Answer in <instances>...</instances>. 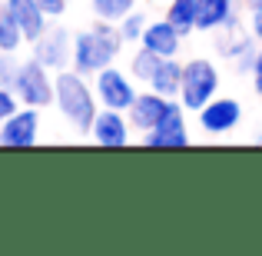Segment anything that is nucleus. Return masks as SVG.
Segmentation results:
<instances>
[{
  "label": "nucleus",
  "instance_id": "nucleus-25",
  "mask_svg": "<svg viewBox=\"0 0 262 256\" xmlns=\"http://www.w3.org/2000/svg\"><path fill=\"white\" fill-rule=\"evenodd\" d=\"M249 33L262 44V7H252L249 10Z\"/></svg>",
  "mask_w": 262,
  "mask_h": 256
},
{
  "label": "nucleus",
  "instance_id": "nucleus-9",
  "mask_svg": "<svg viewBox=\"0 0 262 256\" xmlns=\"http://www.w3.org/2000/svg\"><path fill=\"white\" fill-rule=\"evenodd\" d=\"M30 57L40 60L47 70H67L73 60V33L67 27H47L43 37H37L30 44Z\"/></svg>",
  "mask_w": 262,
  "mask_h": 256
},
{
  "label": "nucleus",
  "instance_id": "nucleus-2",
  "mask_svg": "<svg viewBox=\"0 0 262 256\" xmlns=\"http://www.w3.org/2000/svg\"><path fill=\"white\" fill-rule=\"evenodd\" d=\"M123 47L126 44H123L116 24L96 17V24H90L80 33H73V60H70V67L80 70L83 77H93L96 70H103V67H110V64L120 60Z\"/></svg>",
  "mask_w": 262,
  "mask_h": 256
},
{
  "label": "nucleus",
  "instance_id": "nucleus-27",
  "mask_svg": "<svg viewBox=\"0 0 262 256\" xmlns=\"http://www.w3.org/2000/svg\"><path fill=\"white\" fill-rule=\"evenodd\" d=\"M243 4H246V7L252 10V7H262V0H243Z\"/></svg>",
  "mask_w": 262,
  "mask_h": 256
},
{
  "label": "nucleus",
  "instance_id": "nucleus-8",
  "mask_svg": "<svg viewBox=\"0 0 262 256\" xmlns=\"http://www.w3.org/2000/svg\"><path fill=\"white\" fill-rule=\"evenodd\" d=\"M37 143H40V110L37 107H17L0 123V147L30 150Z\"/></svg>",
  "mask_w": 262,
  "mask_h": 256
},
{
  "label": "nucleus",
  "instance_id": "nucleus-18",
  "mask_svg": "<svg viewBox=\"0 0 262 256\" xmlns=\"http://www.w3.org/2000/svg\"><path fill=\"white\" fill-rule=\"evenodd\" d=\"M160 60L163 57H156L153 50H146V47H140V50L129 57V73H133V80L140 87H146L149 84V77L156 73V67H160Z\"/></svg>",
  "mask_w": 262,
  "mask_h": 256
},
{
  "label": "nucleus",
  "instance_id": "nucleus-14",
  "mask_svg": "<svg viewBox=\"0 0 262 256\" xmlns=\"http://www.w3.org/2000/svg\"><path fill=\"white\" fill-rule=\"evenodd\" d=\"M143 143L149 150H186L189 147V130H186V107L176 110L169 120H163L156 130L143 133Z\"/></svg>",
  "mask_w": 262,
  "mask_h": 256
},
{
  "label": "nucleus",
  "instance_id": "nucleus-19",
  "mask_svg": "<svg viewBox=\"0 0 262 256\" xmlns=\"http://www.w3.org/2000/svg\"><path fill=\"white\" fill-rule=\"evenodd\" d=\"M136 7H140V0H90V10H93V17L110 20V24L123 20L129 10H136Z\"/></svg>",
  "mask_w": 262,
  "mask_h": 256
},
{
  "label": "nucleus",
  "instance_id": "nucleus-4",
  "mask_svg": "<svg viewBox=\"0 0 262 256\" xmlns=\"http://www.w3.org/2000/svg\"><path fill=\"white\" fill-rule=\"evenodd\" d=\"M90 80H93V90H96V100H100V107L123 110V113L133 107L136 93H140V84L133 80V73H129V70H120L116 64L96 70Z\"/></svg>",
  "mask_w": 262,
  "mask_h": 256
},
{
  "label": "nucleus",
  "instance_id": "nucleus-10",
  "mask_svg": "<svg viewBox=\"0 0 262 256\" xmlns=\"http://www.w3.org/2000/svg\"><path fill=\"white\" fill-rule=\"evenodd\" d=\"M90 140L103 150H120L133 140V123L123 110H110L100 107L93 116V127H90Z\"/></svg>",
  "mask_w": 262,
  "mask_h": 256
},
{
  "label": "nucleus",
  "instance_id": "nucleus-16",
  "mask_svg": "<svg viewBox=\"0 0 262 256\" xmlns=\"http://www.w3.org/2000/svg\"><path fill=\"white\" fill-rule=\"evenodd\" d=\"M179 84H183V64H179V57H163L146 87L163 93V96H179Z\"/></svg>",
  "mask_w": 262,
  "mask_h": 256
},
{
  "label": "nucleus",
  "instance_id": "nucleus-11",
  "mask_svg": "<svg viewBox=\"0 0 262 256\" xmlns=\"http://www.w3.org/2000/svg\"><path fill=\"white\" fill-rule=\"evenodd\" d=\"M216 53L223 60H232L236 64V73L239 77H249L252 70V60H256V50H259V40L252 33H243V30H219L216 33Z\"/></svg>",
  "mask_w": 262,
  "mask_h": 256
},
{
  "label": "nucleus",
  "instance_id": "nucleus-22",
  "mask_svg": "<svg viewBox=\"0 0 262 256\" xmlns=\"http://www.w3.org/2000/svg\"><path fill=\"white\" fill-rule=\"evenodd\" d=\"M17 67H20L17 53H7V50H0V87H13V77H17Z\"/></svg>",
  "mask_w": 262,
  "mask_h": 256
},
{
  "label": "nucleus",
  "instance_id": "nucleus-15",
  "mask_svg": "<svg viewBox=\"0 0 262 256\" xmlns=\"http://www.w3.org/2000/svg\"><path fill=\"white\" fill-rule=\"evenodd\" d=\"M140 47L153 50L156 57H179V50H183V33H179V30H176L173 24H169L166 17L149 20V24H146V30H143Z\"/></svg>",
  "mask_w": 262,
  "mask_h": 256
},
{
  "label": "nucleus",
  "instance_id": "nucleus-28",
  "mask_svg": "<svg viewBox=\"0 0 262 256\" xmlns=\"http://www.w3.org/2000/svg\"><path fill=\"white\" fill-rule=\"evenodd\" d=\"M256 143H259V147H262V130H259V133H256Z\"/></svg>",
  "mask_w": 262,
  "mask_h": 256
},
{
  "label": "nucleus",
  "instance_id": "nucleus-3",
  "mask_svg": "<svg viewBox=\"0 0 262 256\" xmlns=\"http://www.w3.org/2000/svg\"><path fill=\"white\" fill-rule=\"evenodd\" d=\"M219 84H223L219 67L209 57H192L183 64V84H179L176 100L186 107V113H196L199 107H206L219 93Z\"/></svg>",
  "mask_w": 262,
  "mask_h": 256
},
{
  "label": "nucleus",
  "instance_id": "nucleus-17",
  "mask_svg": "<svg viewBox=\"0 0 262 256\" xmlns=\"http://www.w3.org/2000/svg\"><path fill=\"white\" fill-rule=\"evenodd\" d=\"M196 13H199V0H166V13H163V17H166L183 37H189V33L196 30Z\"/></svg>",
  "mask_w": 262,
  "mask_h": 256
},
{
  "label": "nucleus",
  "instance_id": "nucleus-12",
  "mask_svg": "<svg viewBox=\"0 0 262 256\" xmlns=\"http://www.w3.org/2000/svg\"><path fill=\"white\" fill-rule=\"evenodd\" d=\"M0 7L13 17V24L20 27V33H24L27 44H33L37 37H43L47 27H50V13L43 10L40 0H4Z\"/></svg>",
  "mask_w": 262,
  "mask_h": 256
},
{
  "label": "nucleus",
  "instance_id": "nucleus-6",
  "mask_svg": "<svg viewBox=\"0 0 262 256\" xmlns=\"http://www.w3.org/2000/svg\"><path fill=\"white\" fill-rule=\"evenodd\" d=\"M176 110H183V103H179L176 96H163V93H156V90L143 87L140 93H136L133 107L126 110V116H129V123H133V130L143 136V133H149V130H156L163 120H169Z\"/></svg>",
  "mask_w": 262,
  "mask_h": 256
},
{
  "label": "nucleus",
  "instance_id": "nucleus-1",
  "mask_svg": "<svg viewBox=\"0 0 262 256\" xmlns=\"http://www.w3.org/2000/svg\"><path fill=\"white\" fill-rule=\"evenodd\" d=\"M53 107L60 110V116H63L73 130L90 133L93 116H96V110H100L93 80L83 77L80 70H73V67L57 70V77H53Z\"/></svg>",
  "mask_w": 262,
  "mask_h": 256
},
{
  "label": "nucleus",
  "instance_id": "nucleus-20",
  "mask_svg": "<svg viewBox=\"0 0 262 256\" xmlns=\"http://www.w3.org/2000/svg\"><path fill=\"white\" fill-rule=\"evenodd\" d=\"M146 24H149V13L136 7V10H129L123 20H116V30H120L123 44H140V40H143V30H146Z\"/></svg>",
  "mask_w": 262,
  "mask_h": 256
},
{
  "label": "nucleus",
  "instance_id": "nucleus-7",
  "mask_svg": "<svg viewBox=\"0 0 262 256\" xmlns=\"http://www.w3.org/2000/svg\"><path fill=\"white\" fill-rule=\"evenodd\" d=\"M196 123L206 136H226L243 123V103L236 96H212L206 107L196 110Z\"/></svg>",
  "mask_w": 262,
  "mask_h": 256
},
{
  "label": "nucleus",
  "instance_id": "nucleus-26",
  "mask_svg": "<svg viewBox=\"0 0 262 256\" xmlns=\"http://www.w3.org/2000/svg\"><path fill=\"white\" fill-rule=\"evenodd\" d=\"M40 4H43V10L50 13V17H63V13H67V4H70V0H40Z\"/></svg>",
  "mask_w": 262,
  "mask_h": 256
},
{
  "label": "nucleus",
  "instance_id": "nucleus-24",
  "mask_svg": "<svg viewBox=\"0 0 262 256\" xmlns=\"http://www.w3.org/2000/svg\"><path fill=\"white\" fill-rule=\"evenodd\" d=\"M249 80H252V90H256V96H262V44H259V50H256V60H252Z\"/></svg>",
  "mask_w": 262,
  "mask_h": 256
},
{
  "label": "nucleus",
  "instance_id": "nucleus-13",
  "mask_svg": "<svg viewBox=\"0 0 262 256\" xmlns=\"http://www.w3.org/2000/svg\"><path fill=\"white\" fill-rule=\"evenodd\" d=\"M196 30L203 33L239 30V0H199Z\"/></svg>",
  "mask_w": 262,
  "mask_h": 256
},
{
  "label": "nucleus",
  "instance_id": "nucleus-21",
  "mask_svg": "<svg viewBox=\"0 0 262 256\" xmlns=\"http://www.w3.org/2000/svg\"><path fill=\"white\" fill-rule=\"evenodd\" d=\"M24 44H27V40H24V33H20V27L13 24V17L4 10V7H0V50L17 53Z\"/></svg>",
  "mask_w": 262,
  "mask_h": 256
},
{
  "label": "nucleus",
  "instance_id": "nucleus-23",
  "mask_svg": "<svg viewBox=\"0 0 262 256\" xmlns=\"http://www.w3.org/2000/svg\"><path fill=\"white\" fill-rule=\"evenodd\" d=\"M17 107H20V100H17V93H13V87H0V123H4Z\"/></svg>",
  "mask_w": 262,
  "mask_h": 256
},
{
  "label": "nucleus",
  "instance_id": "nucleus-5",
  "mask_svg": "<svg viewBox=\"0 0 262 256\" xmlns=\"http://www.w3.org/2000/svg\"><path fill=\"white\" fill-rule=\"evenodd\" d=\"M13 93H17L20 107H50L53 103V70H47L40 60H24L17 67V77H13Z\"/></svg>",
  "mask_w": 262,
  "mask_h": 256
}]
</instances>
